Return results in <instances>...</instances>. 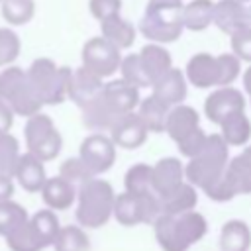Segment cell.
Segmentation results:
<instances>
[{
    "instance_id": "3957f363",
    "label": "cell",
    "mask_w": 251,
    "mask_h": 251,
    "mask_svg": "<svg viewBox=\"0 0 251 251\" xmlns=\"http://www.w3.org/2000/svg\"><path fill=\"white\" fill-rule=\"evenodd\" d=\"M116 192L110 182L92 176L76 188V220L88 229L102 227L114 216Z\"/></svg>"
},
{
    "instance_id": "e575fe53",
    "label": "cell",
    "mask_w": 251,
    "mask_h": 251,
    "mask_svg": "<svg viewBox=\"0 0 251 251\" xmlns=\"http://www.w3.org/2000/svg\"><path fill=\"white\" fill-rule=\"evenodd\" d=\"M120 73H122V78H126L127 82L135 84L137 88H149L151 86V78H149V75L143 69V63L139 59V53L126 55L122 59Z\"/></svg>"
},
{
    "instance_id": "7c38bea8",
    "label": "cell",
    "mask_w": 251,
    "mask_h": 251,
    "mask_svg": "<svg viewBox=\"0 0 251 251\" xmlns=\"http://www.w3.org/2000/svg\"><path fill=\"white\" fill-rule=\"evenodd\" d=\"M237 110H245V98L241 94V90L229 86H218L212 94L206 96L204 100V114L212 124H222L224 118H227L229 114L237 112Z\"/></svg>"
},
{
    "instance_id": "8fae6325",
    "label": "cell",
    "mask_w": 251,
    "mask_h": 251,
    "mask_svg": "<svg viewBox=\"0 0 251 251\" xmlns=\"http://www.w3.org/2000/svg\"><path fill=\"white\" fill-rule=\"evenodd\" d=\"M78 157L88 165V169L94 175L106 173L116 161V143L112 141V137H106L102 133H92L86 139H82Z\"/></svg>"
},
{
    "instance_id": "ac0fdd59",
    "label": "cell",
    "mask_w": 251,
    "mask_h": 251,
    "mask_svg": "<svg viewBox=\"0 0 251 251\" xmlns=\"http://www.w3.org/2000/svg\"><path fill=\"white\" fill-rule=\"evenodd\" d=\"M249 24V14L247 6L241 0H218L214 4V25L231 35L239 27Z\"/></svg>"
},
{
    "instance_id": "e0dca14e",
    "label": "cell",
    "mask_w": 251,
    "mask_h": 251,
    "mask_svg": "<svg viewBox=\"0 0 251 251\" xmlns=\"http://www.w3.org/2000/svg\"><path fill=\"white\" fill-rule=\"evenodd\" d=\"M102 88H104V78L80 65L78 69H73V73H71L67 96H69L76 106L82 108V106H84L86 102H90Z\"/></svg>"
},
{
    "instance_id": "7402d4cb",
    "label": "cell",
    "mask_w": 251,
    "mask_h": 251,
    "mask_svg": "<svg viewBox=\"0 0 251 251\" xmlns=\"http://www.w3.org/2000/svg\"><path fill=\"white\" fill-rule=\"evenodd\" d=\"M41 196L51 210H67L76 198V186L59 175L45 180L41 188Z\"/></svg>"
},
{
    "instance_id": "5b68a950",
    "label": "cell",
    "mask_w": 251,
    "mask_h": 251,
    "mask_svg": "<svg viewBox=\"0 0 251 251\" xmlns=\"http://www.w3.org/2000/svg\"><path fill=\"white\" fill-rule=\"evenodd\" d=\"M227 141L222 137V133H212L206 139V145L198 155L188 159V165L184 167L186 180L192 182L196 188H206L214 180H218L229 163L227 155Z\"/></svg>"
},
{
    "instance_id": "f546056e",
    "label": "cell",
    "mask_w": 251,
    "mask_h": 251,
    "mask_svg": "<svg viewBox=\"0 0 251 251\" xmlns=\"http://www.w3.org/2000/svg\"><path fill=\"white\" fill-rule=\"evenodd\" d=\"M222 137L227 141V145H243L251 137V122L245 114V110H237L222 120L220 124Z\"/></svg>"
},
{
    "instance_id": "bcb514c9",
    "label": "cell",
    "mask_w": 251,
    "mask_h": 251,
    "mask_svg": "<svg viewBox=\"0 0 251 251\" xmlns=\"http://www.w3.org/2000/svg\"><path fill=\"white\" fill-rule=\"evenodd\" d=\"M243 155H245V157L249 159V163H251V145H247V147H245V151H243Z\"/></svg>"
},
{
    "instance_id": "c3c4849f",
    "label": "cell",
    "mask_w": 251,
    "mask_h": 251,
    "mask_svg": "<svg viewBox=\"0 0 251 251\" xmlns=\"http://www.w3.org/2000/svg\"><path fill=\"white\" fill-rule=\"evenodd\" d=\"M241 2H251V0H241Z\"/></svg>"
},
{
    "instance_id": "7a4b0ae2",
    "label": "cell",
    "mask_w": 251,
    "mask_h": 251,
    "mask_svg": "<svg viewBox=\"0 0 251 251\" xmlns=\"http://www.w3.org/2000/svg\"><path fill=\"white\" fill-rule=\"evenodd\" d=\"M182 0H147L145 12L139 20V31L145 39L155 43H173L184 31Z\"/></svg>"
},
{
    "instance_id": "ba28073f",
    "label": "cell",
    "mask_w": 251,
    "mask_h": 251,
    "mask_svg": "<svg viewBox=\"0 0 251 251\" xmlns=\"http://www.w3.org/2000/svg\"><path fill=\"white\" fill-rule=\"evenodd\" d=\"M161 214V198L155 190L131 192L124 190L116 196L114 218L122 226H139L153 224Z\"/></svg>"
},
{
    "instance_id": "d6986e66",
    "label": "cell",
    "mask_w": 251,
    "mask_h": 251,
    "mask_svg": "<svg viewBox=\"0 0 251 251\" xmlns=\"http://www.w3.org/2000/svg\"><path fill=\"white\" fill-rule=\"evenodd\" d=\"M186 82H188L186 75L180 69L171 67L165 75H161L153 82L151 90L157 98H161L169 106H176V104H182V100L186 98V90H188Z\"/></svg>"
},
{
    "instance_id": "d6a6232c",
    "label": "cell",
    "mask_w": 251,
    "mask_h": 251,
    "mask_svg": "<svg viewBox=\"0 0 251 251\" xmlns=\"http://www.w3.org/2000/svg\"><path fill=\"white\" fill-rule=\"evenodd\" d=\"M53 247H55V251H88L90 241H88V235L80 227L65 226L59 229Z\"/></svg>"
},
{
    "instance_id": "d590c367",
    "label": "cell",
    "mask_w": 251,
    "mask_h": 251,
    "mask_svg": "<svg viewBox=\"0 0 251 251\" xmlns=\"http://www.w3.org/2000/svg\"><path fill=\"white\" fill-rule=\"evenodd\" d=\"M27 212L24 206H20L14 200H2L0 202V235H8L14 227H18L24 220H27Z\"/></svg>"
},
{
    "instance_id": "681fc988",
    "label": "cell",
    "mask_w": 251,
    "mask_h": 251,
    "mask_svg": "<svg viewBox=\"0 0 251 251\" xmlns=\"http://www.w3.org/2000/svg\"><path fill=\"white\" fill-rule=\"evenodd\" d=\"M0 2H2V0H0Z\"/></svg>"
},
{
    "instance_id": "60d3db41",
    "label": "cell",
    "mask_w": 251,
    "mask_h": 251,
    "mask_svg": "<svg viewBox=\"0 0 251 251\" xmlns=\"http://www.w3.org/2000/svg\"><path fill=\"white\" fill-rule=\"evenodd\" d=\"M206 139H208V135L204 133V129H202V127H198V129H196V131H192L188 137H184L182 141H178V143H176V147H178V151H180V155H182V157L192 159L194 155H198V153L202 151V147L206 145Z\"/></svg>"
},
{
    "instance_id": "52a82bcc",
    "label": "cell",
    "mask_w": 251,
    "mask_h": 251,
    "mask_svg": "<svg viewBox=\"0 0 251 251\" xmlns=\"http://www.w3.org/2000/svg\"><path fill=\"white\" fill-rule=\"evenodd\" d=\"M0 98H4L18 116H33L41 112L43 102L35 94L27 71L16 65H8L0 71Z\"/></svg>"
},
{
    "instance_id": "f6af8a7d",
    "label": "cell",
    "mask_w": 251,
    "mask_h": 251,
    "mask_svg": "<svg viewBox=\"0 0 251 251\" xmlns=\"http://www.w3.org/2000/svg\"><path fill=\"white\" fill-rule=\"evenodd\" d=\"M243 88H245V92L249 94V100H251V63L243 71Z\"/></svg>"
},
{
    "instance_id": "83f0119b",
    "label": "cell",
    "mask_w": 251,
    "mask_h": 251,
    "mask_svg": "<svg viewBox=\"0 0 251 251\" xmlns=\"http://www.w3.org/2000/svg\"><path fill=\"white\" fill-rule=\"evenodd\" d=\"M214 4L212 0H190L184 4L182 22L184 29L190 31H204L214 24Z\"/></svg>"
},
{
    "instance_id": "cb8c5ba5",
    "label": "cell",
    "mask_w": 251,
    "mask_h": 251,
    "mask_svg": "<svg viewBox=\"0 0 251 251\" xmlns=\"http://www.w3.org/2000/svg\"><path fill=\"white\" fill-rule=\"evenodd\" d=\"M139 59H141V63H143L145 73H147L149 78H151V86H153V82H155L161 75H165V73L173 67V57H171V53L165 49L163 43H155V41H149L147 45L141 47Z\"/></svg>"
},
{
    "instance_id": "603a6c76",
    "label": "cell",
    "mask_w": 251,
    "mask_h": 251,
    "mask_svg": "<svg viewBox=\"0 0 251 251\" xmlns=\"http://www.w3.org/2000/svg\"><path fill=\"white\" fill-rule=\"evenodd\" d=\"M104 94L110 98V102L122 112V114H127V112H133L141 98H139V88L131 82H127L126 78H114L110 82H104Z\"/></svg>"
},
{
    "instance_id": "7bdbcfd3",
    "label": "cell",
    "mask_w": 251,
    "mask_h": 251,
    "mask_svg": "<svg viewBox=\"0 0 251 251\" xmlns=\"http://www.w3.org/2000/svg\"><path fill=\"white\" fill-rule=\"evenodd\" d=\"M14 114L16 112L12 110V106L4 98H0V133L10 131V127L14 124Z\"/></svg>"
},
{
    "instance_id": "484cf974",
    "label": "cell",
    "mask_w": 251,
    "mask_h": 251,
    "mask_svg": "<svg viewBox=\"0 0 251 251\" xmlns=\"http://www.w3.org/2000/svg\"><path fill=\"white\" fill-rule=\"evenodd\" d=\"M173 106H169L167 102H163L161 98H157L155 94L143 98L137 106V114L139 118L143 120V124L147 126L149 131L153 133H161L165 131V124H167V116H169V110Z\"/></svg>"
},
{
    "instance_id": "2e32d148",
    "label": "cell",
    "mask_w": 251,
    "mask_h": 251,
    "mask_svg": "<svg viewBox=\"0 0 251 251\" xmlns=\"http://www.w3.org/2000/svg\"><path fill=\"white\" fill-rule=\"evenodd\" d=\"M184 178H186L184 165L176 157H163L151 167V184L153 190L159 194V198L180 186Z\"/></svg>"
},
{
    "instance_id": "30bf717a",
    "label": "cell",
    "mask_w": 251,
    "mask_h": 251,
    "mask_svg": "<svg viewBox=\"0 0 251 251\" xmlns=\"http://www.w3.org/2000/svg\"><path fill=\"white\" fill-rule=\"evenodd\" d=\"M122 59H124L122 49L118 45H114L110 39H106L104 35L90 37L82 45V51H80L82 67H86L88 71L96 73L102 78H108L114 73H118Z\"/></svg>"
},
{
    "instance_id": "5bb4252c",
    "label": "cell",
    "mask_w": 251,
    "mask_h": 251,
    "mask_svg": "<svg viewBox=\"0 0 251 251\" xmlns=\"http://www.w3.org/2000/svg\"><path fill=\"white\" fill-rule=\"evenodd\" d=\"M82 122L86 127L96 129V131H110L112 126L124 116L112 102L110 98L104 94V90H100L90 102H86L82 108Z\"/></svg>"
},
{
    "instance_id": "4fadbf2b",
    "label": "cell",
    "mask_w": 251,
    "mask_h": 251,
    "mask_svg": "<svg viewBox=\"0 0 251 251\" xmlns=\"http://www.w3.org/2000/svg\"><path fill=\"white\" fill-rule=\"evenodd\" d=\"M184 75L188 82L196 88H212L222 84V69H220V59L218 55L210 53H196L188 59Z\"/></svg>"
},
{
    "instance_id": "4316f807",
    "label": "cell",
    "mask_w": 251,
    "mask_h": 251,
    "mask_svg": "<svg viewBox=\"0 0 251 251\" xmlns=\"http://www.w3.org/2000/svg\"><path fill=\"white\" fill-rule=\"evenodd\" d=\"M196 202H198L196 186L186 180L180 186H176L173 192L161 196V212L163 214H182V212L194 210Z\"/></svg>"
},
{
    "instance_id": "277c9868",
    "label": "cell",
    "mask_w": 251,
    "mask_h": 251,
    "mask_svg": "<svg viewBox=\"0 0 251 251\" xmlns=\"http://www.w3.org/2000/svg\"><path fill=\"white\" fill-rule=\"evenodd\" d=\"M59 229L61 226L55 212L51 208L39 210L6 235V245L10 251H43L55 243Z\"/></svg>"
},
{
    "instance_id": "7dc6e473",
    "label": "cell",
    "mask_w": 251,
    "mask_h": 251,
    "mask_svg": "<svg viewBox=\"0 0 251 251\" xmlns=\"http://www.w3.org/2000/svg\"><path fill=\"white\" fill-rule=\"evenodd\" d=\"M247 14H249V24H251V4L247 6Z\"/></svg>"
},
{
    "instance_id": "ffe728a7",
    "label": "cell",
    "mask_w": 251,
    "mask_h": 251,
    "mask_svg": "<svg viewBox=\"0 0 251 251\" xmlns=\"http://www.w3.org/2000/svg\"><path fill=\"white\" fill-rule=\"evenodd\" d=\"M200 127V116L192 106L186 104H176L169 110L167 116V124H165V131L169 133V137L178 143L184 137H188L192 131H196Z\"/></svg>"
},
{
    "instance_id": "4dcf8cb0",
    "label": "cell",
    "mask_w": 251,
    "mask_h": 251,
    "mask_svg": "<svg viewBox=\"0 0 251 251\" xmlns=\"http://www.w3.org/2000/svg\"><path fill=\"white\" fill-rule=\"evenodd\" d=\"M226 173H227L237 196L239 194H251V163L243 153L229 159Z\"/></svg>"
},
{
    "instance_id": "836d02e7",
    "label": "cell",
    "mask_w": 251,
    "mask_h": 251,
    "mask_svg": "<svg viewBox=\"0 0 251 251\" xmlns=\"http://www.w3.org/2000/svg\"><path fill=\"white\" fill-rule=\"evenodd\" d=\"M20 161V143L14 135L0 133V175L14 176Z\"/></svg>"
},
{
    "instance_id": "1f68e13d",
    "label": "cell",
    "mask_w": 251,
    "mask_h": 251,
    "mask_svg": "<svg viewBox=\"0 0 251 251\" xmlns=\"http://www.w3.org/2000/svg\"><path fill=\"white\" fill-rule=\"evenodd\" d=\"M0 12L10 25H25L35 16V0H2Z\"/></svg>"
},
{
    "instance_id": "8d00e7d4",
    "label": "cell",
    "mask_w": 251,
    "mask_h": 251,
    "mask_svg": "<svg viewBox=\"0 0 251 251\" xmlns=\"http://www.w3.org/2000/svg\"><path fill=\"white\" fill-rule=\"evenodd\" d=\"M22 51L20 35L10 27H0V69L12 65Z\"/></svg>"
},
{
    "instance_id": "ee69618b",
    "label": "cell",
    "mask_w": 251,
    "mask_h": 251,
    "mask_svg": "<svg viewBox=\"0 0 251 251\" xmlns=\"http://www.w3.org/2000/svg\"><path fill=\"white\" fill-rule=\"evenodd\" d=\"M12 194H14V182H12V176H8V175H0V202L12 198Z\"/></svg>"
},
{
    "instance_id": "44dd1931",
    "label": "cell",
    "mask_w": 251,
    "mask_h": 251,
    "mask_svg": "<svg viewBox=\"0 0 251 251\" xmlns=\"http://www.w3.org/2000/svg\"><path fill=\"white\" fill-rule=\"evenodd\" d=\"M45 161H41L39 157L31 155L29 151L20 155V161H18V167H16V180L18 184L27 190V192H39L47 180V175H45V167H43Z\"/></svg>"
},
{
    "instance_id": "8992f818",
    "label": "cell",
    "mask_w": 251,
    "mask_h": 251,
    "mask_svg": "<svg viewBox=\"0 0 251 251\" xmlns=\"http://www.w3.org/2000/svg\"><path fill=\"white\" fill-rule=\"evenodd\" d=\"M71 73L73 69L59 67L49 57H37L27 69L29 82L35 94L39 96V100L43 102V106H55L69 98L67 92H69Z\"/></svg>"
},
{
    "instance_id": "9a60e30c",
    "label": "cell",
    "mask_w": 251,
    "mask_h": 251,
    "mask_svg": "<svg viewBox=\"0 0 251 251\" xmlns=\"http://www.w3.org/2000/svg\"><path fill=\"white\" fill-rule=\"evenodd\" d=\"M147 133H149V129L137 112L124 114L110 129L112 141L124 149H135V147L143 145V141L147 139Z\"/></svg>"
},
{
    "instance_id": "b9f144b4",
    "label": "cell",
    "mask_w": 251,
    "mask_h": 251,
    "mask_svg": "<svg viewBox=\"0 0 251 251\" xmlns=\"http://www.w3.org/2000/svg\"><path fill=\"white\" fill-rule=\"evenodd\" d=\"M88 10H90L92 18L102 22L114 14H120L122 0H88Z\"/></svg>"
},
{
    "instance_id": "6da1fadb",
    "label": "cell",
    "mask_w": 251,
    "mask_h": 251,
    "mask_svg": "<svg viewBox=\"0 0 251 251\" xmlns=\"http://www.w3.org/2000/svg\"><path fill=\"white\" fill-rule=\"evenodd\" d=\"M157 243L163 251H188L194 243H198L206 231V218L194 210L182 214H159L153 222Z\"/></svg>"
},
{
    "instance_id": "ab89813d",
    "label": "cell",
    "mask_w": 251,
    "mask_h": 251,
    "mask_svg": "<svg viewBox=\"0 0 251 251\" xmlns=\"http://www.w3.org/2000/svg\"><path fill=\"white\" fill-rule=\"evenodd\" d=\"M231 41V53H235L241 61L251 63V24L239 27L229 35Z\"/></svg>"
},
{
    "instance_id": "f35d334b",
    "label": "cell",
    "mask_w": 251,
    "mask_h": 251,
    "mask_svg": "<svg viewBox=\"0 0 251 251\" xmlns=\"http://www.w3.org/2000/svg\"><path fill=\"white\" fill-rule=\"evenodd\" d=\"M126 190L131 192H143V190H153L151 184V167L145 163H137L127 169L126 178H124Z\"/></svg>"
},
{
    "instance_id": "d4e9b609",
    "label": "cell",
    "mask_w": 251,
    "mask_h": 251,
    "mask_svg": "<svg viewBox=\"0 0 251 251\" xmlns=\"http://www.w3.org/2000/svg\"><path fill=\"white\" fill-rule=\"evenodd\" d=\"M100 31L106 39H110L114 45H118L120 49H127L133 45L137 29L133 27V24L126 18H122L120 14H114L106 20L100 22Z\"/></svg>"
},
{
    "instance_id": "9c48e42d",
    "label": "cell",
    "mask_w": 251,
    "mask_h": 251,
    "mask_svg": "<svg viewBox=\"0 0 251 251\" xmlns=\"http://www.w3.org/2000/svg\"><path fill=\"white\" fill-rule=\"evenodd\" d=\"M24 137H25L27 151L39 157L41 161L55 159L63 147V137L59 129L55 127L53 120L43 112H37L27 118L24 127Z\"/></svg>"
},
{
    "instance_id": "f1b7e54d",
    "label": "cell",
    "mask_w": 251,
    "mask_h": 251,
    "mask_svg": "<svg viewBox=\"0 0 251 251\" xmlns=\"http://www.w3.org/2000/svg\"><path fill=\"white\" fill-rule=\"evenodd\" d=\"M222 251H247L251 247V229L241 220H229L220 233Z\"/></svg>"
},
{
    "instance_id": "74e56055",
    "label": "cell",
    "mask_w": 251,
    "mask_h": 251,
    "mask_svg": "<svg viewBox=\"0 0 251 251\" xmlns=\"http://www.w3.org/2000/svg\"><path fill=\"white\" fill-rule=\"evenodd\" d=\"M59 175L65 176L69 182H73L76 188H78L80 184H84L86 180H90L92 176H96L80 157H71V159H67V161L61 165Z\"/></svg>"
}]
</instances>
